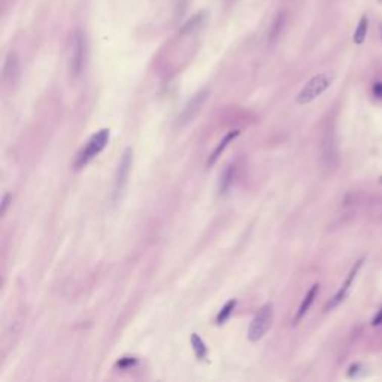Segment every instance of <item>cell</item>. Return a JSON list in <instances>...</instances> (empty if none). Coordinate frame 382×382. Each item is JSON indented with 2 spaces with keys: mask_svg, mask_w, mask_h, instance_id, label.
Segmentation results:
<instances>
[{
  "mask_svg": "<svg viewBox=\"0 0 382 382\" xmlns=\"http://www.w3.org/2000/svg\"><path fill=\"white\" fill-rule=\"evenodd\" d=\"M360 369H361V364H352L350 367V376H355V373L357 372H360Z\"/></svg>",
  "mask_w": 382,
  "mask_h": 382,
  "instance_id": "obj_21",
  "label": "cell"
},
{
  "mask_svg": "<svg viewBox=\"0 0 382 382\" xmlns=\"http://www.w3.org/2000/svg\"><path fill=\"white\" fill-rule=\"evenodd\" d=\"M241 134V131L239 130H230V131H227V134L224 136L223 139H221V142L218 144V147L212 151V154H211V157L208 160V167H211L217 160L221 157V154L224 153V150L228 147V144L234 139V137H237Z\"/></svg>",
  "mask_w": 382,
  "mask_h": 382,
  "instance_id": "obj_10",
  "label": "cell"
},
{
  "mask_svg": "<svg viewBox=\"0 0 382 382\" xmlns=\"http://www.w3.org/2000/svg\"><path fill=\"white\" fill-rule=\"evenodd\" d=\"M108 142H109V128H102L94 133L87 142V145L79 151L78 157L75 160V169L78 170L84 167L87 163H90L94 157H97L105 150Z\"/></svg>",
  "mask_w": 382,
  "mask_h": 382,
  "instance_id": "obj_2",
  "label": "cell"
},
{
  "mask_svg": "<svg viewBox=\"0 0 382 382\" xmlns=\"http://www.w3.org/2000/svg\"><path fill=\"white\" fill-rule=\"evenodd\" d=\"M372 93H373V96H375L376 99L382 100V82H381V81H378V82H375V84H373V87H372Z\"/></svg>",
  "mask_w": 382,
  "mask_h": 382,
  "instance_id": "obj_19",
  "label": "cell"
},
{
  "mask_svg": "<svg viewBox=\"0 0 382 382\" xmlns=\"http://www.w3.org/2000/svg\"><path fill=\"white\" fill-rule=\"evenodd\" d=\"M203 20H205V12H199V14H196L191 20L187 21V24L182 27V33L194 32L197 27H200V24L203 23Z\"/></svg>",
  "mask_w": 382,
  "mask_h": 382,
  "instance_id": "obj_16",
  "label": "cell"
},
{
  "mask_svg": "<svg viewBox=\"0 0 382 382\" xmlns=\"http://www.w3.org/2000/svg\"><path fill=\"white\" fill-rule=\"evenodd\" d=\"M18 75H20L18 57H17L14 53H11V54L6 57V62H5V66H3V73H2L3 82H5L6 85H12V84H15Z\"/></svg>",
  "mask_w": 382,
  "mask_h": 382,
  "instance_id": "obj_7",
  "label": "cell"
},
{
  "mask_svg": "<svg viewBox=\"0 0 382 382\" xmlns=\"http://www.w3.org/2000/svg\"><path fill=\"white\" fill-rule=\"evenodd\" d=\"M233 178H234V167L228 166L221 175V181H220V193L221 194H225L230 190V187L233 184Z\"/></svg>",
  "mask_w": 382,
  "mask_h": 382,
  "instance_id": "obj_14",
  "label": "cell"
},
{
  "mask_svg": "<svg viewBox=\"0 0 382 382\" xmlns=\"http://www.w3.org/2000/svg\"><path fill=\"white\" fill-rule=\"evenodd\" d=\"M381 2H382V0H381Z\"/></svg>",
  "mask_w": 382,
  "mask_h": 382,
  "instance_id": "obj_23",
  "label": "cell"
},
{
  "mask_svg": "<svg viewBox=\"0 0 382 382\" xmlns=\"http://www.w3.org/2000/svg\"><path fill=\"white\" fill-rule=\"evenodd\" d=\"M335 81V72H322L315 75L297 94V103L299 105H308L314 102L318 96H321Z\"/></svg>",
  "mask_w": 382,
  "mask_h": 382,
  "instance_id": "obj_1",
  "label": "cell"
},
{
  "mask_svg": "<svg viewBox=\"0 0 382 382\" xmlns=\"http://www.w3.org/2000/svg\"><path fill=\"white\" fill-rule=\"evenodd\" d=\"M381 182H382V178H381Z\"/></svg>",
  "mask_w": 382,
  "mask_h": 382,
  "instance_id": "obj_22",
  "label": "cell"
},
{
  "mask_svg": "<svg viewBox=\"0 0 382 382\" xmlns=\"http://www.w3.org/2000/svg\"><path fill=\"white\" fill-rule=\"evenodd\" d=\"M379 324H382V308L376 312V315L372 319V325H373V327H375V325H379Z\"/></svg>",
  "mask_w": 382,
  "mask_h": 382,
  "instance_id": "obj_20",
  "label": "cell"
},
{
  "mask_svg": "<svg viewBox=\"0 0 382 382\" xmlns=\"http://www.w3.org/2000/svg\"><path fill=\"white\" fill-rule=\"evenodd\" d=\"M367 29H369V20H367L366 15H363L361 20H360V23H358V26H357V30L354 33V42L357 45H361L364 42L366 34H367Z\"/></svg>",
  "mask_w": 382,
  "mask_h": 382,
  "instance_id": "obj_12",
  "label": "cell"
},
{
  "mask_svg": "<svg viewBox=\"0 0 382 382\" xmlns=\"http://www.w3.org/2000/svg\"><path fill=\"white\" fill-rule=\"evenodd\" d=\"M272 321H273V306L270 303L263 305L248 327V339L251 342H258L260 339H263V336L269 331Z\"/></svg>",
  "mask_w": 382,
  "mask_h": 382,
  "instance_id": "obj_3",
  "label": "cell"
},
{
  "mask_svg": "<svg viewBox=\"0 0 382 382\" xmlns=\"http://www.w3.org/2000/svg\"><path fill=\"white\" fill-rule=\"evenodd\" d=\"M136 363H137V360H136L134 357H123L121 360L117 361L115 367H118V369H130V367H133Z\"/></svg>",
  "mask_w": 382,
  "mask_h": 382,
  "instance_id": "obj_17",
  "label": "cell"
},
{
  "mask_svg": "<svg viewBox=\"0 0 382 382\" xmlns=\"http://www.w3.org/2000/svg\"><path fill=\"white\" fill-rule=\"evenodd\" d=\"M85 57H87V42L85 36L81 30H76L72 37V51H70V60L69 67L72 76H79L85 67Z\"/></svg>",
  "mask_w": 382,
  "mask_h": 382,
  "instance_id": "obj_4",
  "label": "cell"
},
{
  "mask_svg": "<svg viewBox=\"0 0 382 382\" xmlns=\"http://www.w3.org/2000/svg\"><path fill=\"white\" fill-rule=\"evenodd\" d=\"M11 202H12V196H11V193H6V194L3 196V200H2V209H0V214H2V215L6 214V209L9 208Z\"/></svg>",
  "mask_w": 382,
  "mask_h": 382,
  "instance_id": "obj_18",
  "label": "cell"
},
{
  "mask_svg": "<svg viewBox=\"0 0 382 382\" xmlns=\"http://www.w3.org/2000/svg\"><path fill=\"white\" fill-rule=\"evenodd\" d=\"M190 341L196 357H197L199 360H206V358H208V348H206V344L203 342V339H202L197 333H193Z\"/></svg>",
  "mask_w": 382,
  "mask_h": 382,
  "instance_id": "obj_11",
  "label": "cell"
},
{
  "mask_svg": "<svg viewBox=\"0 0 382 382\" xmlns=\"http://www.w3.org/2000/svg\"><path fill=\"white\" fill-rule=\"evenodd\" d=\"M284 23H285V15L281 12V14L276 15V18L273 20V24L270 27V32H269V40L270 42H275L278 39L279 33L284 29Z\"/></svg>",
  "mask_w": 382,
  "mask_h": 382,
  "instance_id": "obj_13",
  "label": "cell"
},
{
  "mask_svg": "<svg viewBox=\"0 0 382 382\" xmlns=\"http://www.w3.org/2000/svg\"><path fill=\"white\" fill-rule=\"evenodd\" d=\"M361 264H363V258H360V260H357L355 263H354V266H352V269L350 270V273H348V276H347V279L344 281V284L342 287L339 288V291L333 296V299L327 303V306H325V311L328 312V311H331V309H335V308H338L347 297H348V293H350L351 287L354 284V281H355V276H357V273H358V270H360V267H361Z\"/></svg>",
  "mask_w": 382,
  "mask_h": 382,
  "instance_id": "obj_6",
  "label": "cell"
},
{
  "mask_svg": "<svg viewBox=\"0 0 382 382\" xmlns=\"http://www.w3.org/2000/svg\"><path fill=\"white\" fill-rule=\"evenodd\" d=\"M318 291H319V284H314V285L309 288V291L306 293V296H305V299H303V302H302V305H300V308H299V311H297V314H296V317H294V325H296V324H299V322H300V319L303 318V317L306 315V312L311 309V306H312L314 300L317 299Z\"/></svg>",
  "mask_w": 382,
  "mask_h": 382,
  "instance_id": "obj_9",
  "label": "cell"
},
{
  "mask_svg": "<svg viewBox=\"0 0 382 382\" xmlns=\"http://www.w3.org/2000/svg\"><path fill=\"white\" fill-rule=\"evenodd\" d=\"M236 303H237V302H236L234 299H231V300H228V302L224 305L223 309L220 311V314H218V317H217V324H224L227 319L230 318L233 309L236 308Z\"/></svg>",
  "mask_w": 382,
  "mask_h": 382,
  "instance_id": "obj_15",
  "label": "cell"
},
{
  "mask_svg": "<svg viewBox=\"0 0 382 382\" xmlns=\"http://www.w3.org/2000/svg\"><path fill=\"white\" fill-rule=\"evenodd\" d=\"M131 163H133V151L131 148H127L121 157V161L118 164V170H117V178H115V188H114V200L117 202L123 191L127 185L128 175H130V169H131Z\"/></svg>",
  "mask_w": 382,
  "mask_h": 382,
  "instance_id": "obj_5",
  "label": "cell"
},
{
  "mask_svg": "<svg viewBox=\"0 0 382 382\" xmlns=\"http://www.w3.org/2000/svg\"><path fill=\"white\" fill-rule=\"evenodd\" d=\"M206 99H208V90L199 91V93L188 102V105L185 106V109H184V112H182V115H181V120H182V121H190V120H193V117L200 111V108L203 106V103H205Z\"/></svg>",
  "mask_w": 382,
  "mask_h": 382,
  "instance_id": "obj_8",
  "label": "cell"
}]
</instances>
